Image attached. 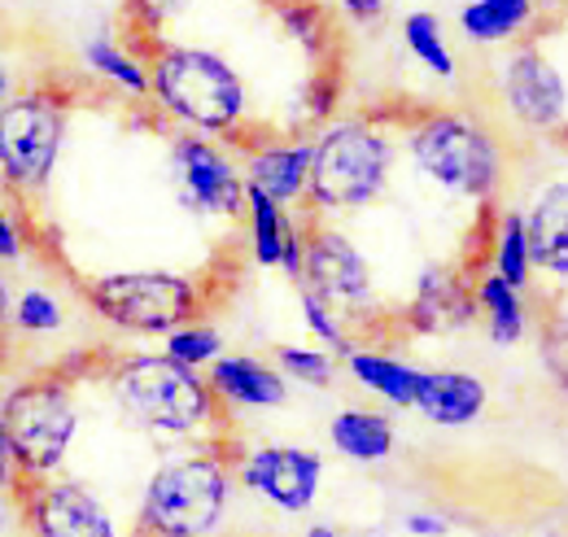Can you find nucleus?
Segmentation results:
<instances>
[{"label":"nucleus","mask_w":568,"mask_h":537,"mask_svg":"<svg viewBox=\"0 0 568 537\" xmlns=\"http://www.w3.org/2000/svg\"><path fill=\"white\" fill-rule=\"evenodd\" d=\"M27 259V236L18 227V214H13V202L0 197V267L4 263H22Z\"/></svg>","instance_id":"7c9ffc66"},{"label":"nucleus","mask_w":568,"mask_h":537,"mask_svg":"<svg viewBox=\"0 0 568 537\" xmlns=\"http://www.w3.org/2000/svg\"><path fill=\"white\" fill-rule=\"evenodd\" d=\"M486 406H490V389L481 376L442 367V372H425L412 411H420L437 428H468L486 415Z\"/></svg>","instance_id":"a211bd4d"},{"label":"nucleus","mask_w":568,"mask_h":537,"mask_svg":"<svg viewBox=\"0 0 568 537\" xmlns=\"http://www.w3.org/2000/svg\"><path fill=\"white\" fill-rule=\"evenodd\" d=\"M284 381H297V385H311V389H324L333 385L337 376V358L328 349H315V345H276V358Z\"/></svg>","instance_id":"c756f323"},{"label":"nucleus","mask_w":568,"mask_h":537,"mask_svg":"<svg viewBox=\"0 0 568 537\" xmlns=\"http://www.w3.org/2000/svg\"><path fill=\"white\" fill-rule=\"evenodd\" d=\"M490 271L503 275L511 288H529L534 280V263H529V245H525V227H520V210L498 214L495 223V245H490Z\"/></svg>","instance_id":"bb28decb"},{"label":"nucleus","mask_w":568,"mask_h":537,"mask_svg":"<svg viewBox=\"0 0 568 537\" xmlns=\"http://www.w3.org/2000/svg\"><path fill=\"white\" fill-rule=\"evenodd\" d=\"M9 92H13V74H9V67L0 62V105L9 101Z\"/></svg>","instance_id":"4c0bfd02"},{"label":"nucleus","mask_w":568,"mask_h":537,"mask_svg":"<svg viewBox=\"0 0 568 537\" xmlns=\"http://www.w3.org/2000/svg\"><path fill=\"white\" fill-rule=\"evenodd\" d=\"M22 520L31 537H123L110 507L79 480H22Z\"/></svg>","instance_id":"ddd939ff"},{"label":"nucleus","mask_w":568,"mask_h":537,"mask_svg":"<svg viewBox=\"0 0 568 537\" xmlns=\"http://www.w3.org/2000/svg\"><path fill=\"white\" fill-rule=\"evenodd\" d=\"M403 44L407 53L437 79H455V53H450V40H446V22L433 13V9H412L403 18Z\"/></svg>","instance_id":"393cba45"},{"label":"nucleus","mask_w":568,"mask_h":537,"mask_svg":"<svg viewBox=\"0 0 568 537\" xmlns=\"http://www.w3.org/2000/svg\"><path fill=\"white\" fill-rule=\"evenodd\" d=\"M525 245L534 271H547L556 280L568 275V189L565 180H551L534 193L529 210H520Z\"/></svg>","instance_id":"f3484780"},{"label":"nucleus","mask_w":568,"mask_h":537,"mask_svg":"<svg viewBox=\"0 0 568 537\" xmlns=\"http://www.w3.org/2000/svg\"><path fill=\"white\" fill-rule=\"evenodd\" d=\"M22 485V468L13 459V446H9V433L0 424V489H18Z\"/></svg>","instance_id":"72a5a7b5"},{"label":"nucleus","mask_w":568,"mask_h":537,"mask_svg":"<svg viewBox=\"0 0 568 537\" xmlns=\"http://www.w3.org/2000/svg\"><path fill=\"white\" fill-rule=\"evenodd\" d=\"M119 411L158 437H193L219 419L211 385L197 367H184L166 354H128L110 372Z\"/></svg>","instance_id":"7ed1b4c3"},{"label":"nucleus","mask_w":568,"mask_h":537,"mask_svg":"<svg viewBox=\"0 0 568 537\" xmlns=\"http://www.w3.org/2000/svg\"><path fill=\"white\" fill-rule=\"evenodd\" d=\"M0 424L9 433L22 480L53 476L67 464L74 433H79V406H74L71 381L58 372L18 381L0 398Z\"/></svg>","instance_id":"0eeeda50"},{"label":"nucleus","mask_w":568,"mask_h":537,"mask_svg":"<svg viewBox=\"0 0 568 537\" xmlns=\"http://www.w3.org/2000/svg\"><path fill=\"white\" fill-rule=\"evenodd\" d=\"M503 110L534 135H560L568 119V88L560 62L542 53V44H516L498 67Z\"/></svg>","instance_id":"9b49d317"},{"label":"nucleus","mask_w":568,"mask_h":537,"mask_svg":"<svg viewBox=\"0 0 568 537\" xmlns=\"http://www.w3.org/2000/svg\"><path fill=\"white\" fill-rule=\"evenodd\" d=\"M538 18H542L538 0H464L455 13V22L473 49L516 44L525 31H534Z\"/></svg>","instance_id":"6ab92c4d"},{"label":"nucleus","mask_w":568,"mask_h":537,"mask_svg":"<svg viewBox=\"0 0 568 537\" xmlns=\"http://www.w3.org/2000/svg\"><path fill=\"white\" fill-rule=\"evenodd\" d=\"M232 476L281 516H302L320 498L324 459L306 446H258L232 464Z\"/></svg>","instance_id":"f8f14e48"},{"label":"nucleus","mask_w":568,"mask_h":537,"mask_svg":"<svg viewBox=\"0 0 568 537\" xmlns=\"http://www.w3.org/2000/svg\"><path fill=\"white\" fill-rule=\"evenodd\" d=\"M162 354L166 358H175V363H184V367H206L214 363L219 354H223V333L214 328V324H202V320H189V324H180V328H171V333L162 336Z\"/></svg>","instance_id":"cd10ccee"},{"label":"nucleus","mask_w":568,"mask_h":537,"mask_svg":"<svg viewBox=\"0 0 568 537\" xmlns=\"http://www.w3.org/2000/svg\"><path fill=\"white\" fill-rule=\"evenodd\" d=\"M92 311L136 336H166L202 315V284L175 271H119L88 284Z\"/></svg>","instance_id":"6e6552de"},{"label":"nucleus","mask_w":568,"mask_h":537,"mask_svg":"<svg viewBox=\"0 0 568 537\" xmlns=\"http://www.w3.org/2000/svg\"><path fill=\"white\" fill-rule=\"evenodd\" d=\"M241 180L254 184L276 205L306 202V175H311V135H293L281 144H236Z\"/></svg>","instance_id":"2eb2a0df"},{"label":"nucleus","mask_w":568,"mask_h":537,"mask_svg":"<svg viewBox=\"0 0 568 537\" xmlns=\"http://www.w3.org/2000/svg\"><path fill=\"white\" fill-rule=\"evenodd\" d=\"M83 67L92 70L97 79L114 83L119 92H128V97H149L144 62L132 49H123L119 40H110V36H92V40L83 44Z\"/></svg>","instance_id":"b1692460"},{"label":"nucleus","mask_w":568,"mask_h":537,"mask_svg":"<svg viewBox=\"0 0 568 537\" xmlns=\"http://www.w3.org/2000/svg\"><path fill=\"white\" fill-rule=\"evenodd\" d=\"M9 529V507H4V498H0V534Z\"/></svg>","instance_id":"ea45409f"},{"label":"nucleus","mask_w":568,"mask_h":537,"mask_svg":"<svg viewBox=\"0 0 568 537\" xmlns=\"http://www.w3.org/2000/svg\"><path fill=\"white\" fill-rule=\"evenodd\" d=\"M211 385L214 403L236 406V411H276L288 403V381L276 363L258 354H219L214 363L202 367Z\"/></svg>","instance_id":"dca6fc26"},{"label":"nucleus","mask_w":568,"mask_h":537,"mask_svg":"<svg viewBox=\"0 0 568 537\" xmlns=\"http://www.w3.org/2000/svg\"><path fill=\"white\" fill-rule=\"evenodd\" d=\"M342 363H346V372L355 376V381L367 389V394H372V398H381V403H389V406H403V411H412V406H416L420 381H425V367L403 363V358L381 354V349L358 345V341H355V349H351Z\"/></svg>","instance_id":"aec40b11"},{"label":"nucleus","mask_w":568,"mask_h":537,"mask_svg":"<svg viewBox=\"0 0 568 537\" xmlns=\"http://www.w3.org/2000/svg\"><path fill=\"white\" fill-rule=\"evenodd\" d=\"M297 306H302V320H306L311 336H315L333 358H346V354L355 349V333H351V324H346L328 302H320L311 288H297Z\"/></svg>","instance_id":"c85d7f7f"},{"label":"nucleus","mask_w":568,"mask_h":537,"mask_svg":"<svg viewBox=\"0 0 568 537\" xmlns=\"http://www.w3.org/2000/svg\"><path fill=\"white\" fill-rule=\"evenodd\" d=\"M337 9H342V18H351L358 27H376V22H385V13H389L385 0H337Z\"/></svg>","instance_id":"2f4dec72"},{"label":"nucleus","mask_w":568,"mask_h":537,"mask_svg":"<svg viewBox=\"0 0 568 537\" xmlns=\"http://www.w3.org/2000/svg\"><path fill=\"white\" fill-rule=\"evenodd\" d=\"M71 101L53 83H31L9 92L0 105V184L13 197H31L53 180L67 144Z\"/></svg>","instance_id":"423d86ee"},{"label":"nucleus","mask_w":568,"mask_h":537,"mask_svg":"<svg viewBox=\"0 0 568 537\" xmlns=\"http://www.w3.org/2000/svg\"><path fill=\"white\" fill-rule=\"evenodd\" d=\"M297 284L311 288L320 302H328L342 320L372 302L367 259L358 254L351 236H342L337 227H328L315 214L302 219V275H297Z\"/></svg>","instance_id":"9d476101"},{"label":"nucleus","mask_w":568,"mask_h":537,"mask_svg":"<svg viewBox=\"0 0 568 537\" xmlns=\"http://www.w3.org/2000/svg\"><path fill=\"white\" fill-rule=\"evenodd\" d=\"M166 166H171V184H175L180 202L193 214H206V219H241L245 214V180H241L236 153L219 149L211 135L180 132L171 140Z\"/></svg>","instance_id":"1a4fd4ad"},{"label":"nucleus","mask_w":568,"mask_h":537,"mask_svg":"<svg viewBox=\"0 0 568 537\" xmlns=\"http://www.w3.org/2000/svg\"><path fill=\"white\" fill-rule=\"evenodd\" d=\"M407 158L442 193L490 202L503 189V144L498 135L459 110H428L407 128Z\"/></svg>","instance_id":"20e7f679"},{"label":"nucleus","mask_w":568,"mask_h":537,"mask_svg":"<svg viewBox=\"0 0 568 537\" xmlns=\"http://www.w3.org/2000/svg\"><path fill=\"white\" fill-rule=\"evenodd\" d=\"M141 62L149 74V97L171 123L211 140H232L236 132H245L250 92L241 70L223 53H214L206 44L162 40Z\"/></svg>","instance_id":"f257e3e1"},{"label":"nucleus","mask_w":568,"mask_h":537,"mask_svg":"<svg viewBox=\"0 0 568 537\" xmlns=\"http://www.w3.org/2000/svg\"><path fill=\"white\" fill-rule=\"evenodd\" d=\"M9 302H13V288H9V280H4V267H0V341L9 333Z\"/></svg>","instance_id":"e433bc0d"},{"label":"nucleus","mask_w":568,"mask_h":537,"mask_svg":"<svg viewBox=\"0 0 568 537\" xmlns=\"http://www.w3.org/2000/svg\"><path fill=\"white\" fill-rule=\"evenodd\" d=\"M547 363H551V372H556V381H565V324L556 320V324H547Z\"/></svg>","instance_id":"f704fd0d"},{"label":"nucleus","mask_w":568,"mask_h":537,"mask_svg":"<svg viewBox=\"0 0 568 537\" xmlns=\"http://www.w3.org/2000/svg\"><path fill=\"white\" fill-rule=\"evenodd\" d=\"M245 227H250V250H254V263L258 267H281V254H284V241L288 232L297 227L293 214L276 205L272 197H263L254 184H245Z\"/></svg>","instance_id":"5701e85b"},{"label":"nucleus","mask_w":568,"mask_h":537,"mask_svg":"<svg viewBox=\"0 0 568 537\" xmlns=\"http://www.w3.org/2000/svg\"><path fill=\"white\" fill-rule=\"evenodd\" d=\"M302 537H342V534H337L333 525H315V529H306Z\"/></svg>","instance_id":"58836bf2"},{"label":"nucleus","mask_w":568,"mask_h":537,"mask_svg":"<svg viewBox=\"0 0 568 537\" xmlns=\"http://www.w3.org/2000/svg\"><path fill=\"white\" fill-rule=\"evenodd\" d=\"M328 442L342 459L351 464H385L398 446L394 419L385 411H367V406H346L333 415L328 424Z\"/></svg>","instance_id":"412c9836"},{"label":"nucleus","mask_w":568,"mask_h":537,"mask_svg":"<svg viewBox=\"0 0 568 537\" xmlns=\"http://www.w3.org/2000/svg\"><path fill=\"white\" fill-rule=\"evenodd\" d=\"M473 302H477V311L486 315V333H490L495 345H520V341L529 336V328H534L525 293L511 288L495 271H486V275L473 280Z\"/></svg>","instance_id":"4be33fe9"},{"label":"nucleus","mask_w":568,"mask_h":537,"mask_svg":"<svg viewBox=\"0 0 568 537\" xmlns=\"http://www.w3.org/2000/svg\"><path fill=\"white\" fill-rule=\"evenodd\" d=\"M477 320V302H473V275L446 263H428L416 280V293L407 302L403 324L412 333L446 336L464 333Z\"/></svg>","instance_id":"4468645a"},{"label":"nucleus","mask_w":568,"mask_h":537,"mask_svg":"<svg viewBox=\"0 0 568 537\" xmlns=\"http://www.w3.org/2000/svg\"><path fill=\"white\" fill-rule=\"evenodd\" d=\"M276 271H284L293 284H297V275H302V223L288 232V241H284V254H281V267Z\"/></svg>","instance_id":"c9c22d12"},{"label":"nucleus","mask_w":568,"mask_h":537,"mask_svg":"<svg viewBox=\"0 0 568 537\" xmlns=\"http://www.w3.org/2000/svg\"><path fill=\"white\" fill-rule=\"evenodd\" d=\"M232 459L219 450L162 464L144 485L141 537H211L232 503Z\"/></svg>","instance_id":"39448f33"},{"label":"nucleus","mask_w":568,"mask_h":537,"mask_svg":"<svg viewBox=\"0 0 568 537\" xmlns=\"http://www.w3.org/2000/svg\"><path fill=\"white\" fill-rule=\"evenodd\" d=\"M403 534L446 537L450 534V520H446V516H437V511H412V516H403Z\"/></svg>","instance_id":"473e14b6"},{"label":"nucleus","mask_w":568,"mask_h":537,"mask_svg":"<svg viewBox=\"0 0 568 537\" xmlns=\"http://www.w3.org/2000/svg\"><path fill=\"white\" fill-rule=\"evenodd\" d=\"M62 324H67V306H62V297L53 288L27 284V288L13 293V302H9V333L53 336L62 333Z\"/></svg>","instance_id":"a878e982"},{"label":"nucleus","mask_w":568,"mask_h":537,"mask_svg":"<svg viewBox=\"0 0 568 537\" xmlns=\"http://www.w3.org/2000/svg\"><path fill=\"white\" fill-rule=\"evenodd\" d=\"M398 162L394 135L367 119H328L311 135V175H306V210L324 214H355L381 202Z\"/></svg>","instance_id":"f03ea898"}]
</instances>
